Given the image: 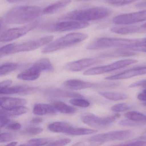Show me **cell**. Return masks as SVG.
I'll use <instances>...</instances> for the list:
<instances>
[{
	"label": "cell",
	"instance_id": "obj_36",
	"mask_svg": "<svg viewBox=\"0 0 146 146\" xmlns=\"http://www.w3.org/2000/svg\"><path fill=\"white\" fill-rule=\"evenodd\" d=\"M16 138V136L10 133H1L0 136V142H7L14 140Z\"/></svg>",
	"mask_w": 146,
	"mask_h": 146
},
{
	"label": "cell",
	"instance_id": "obj_22",
	"mask_svg": "<svg viewBox=\"0 0 146 146\" xmlns=\"http://www.w3.org/2000/svg\"><path fill=\"white\" fill-rule=\"evenodd\" d=\"M125 25L126 26L113 27L111 29V31L115 34L126 35L140 31L143 28L131 25Z\"/></svg>",
	"mask_w": 146,
	"mask_h": 146
},
{
	"label": "cell",
	"instance_id": "obj_35",
	"mask_svg": "<svg viewBox=\"0 0 146 146\" xmlns=\"http://www.w3.org/2000/svg\"><path fill=\"white\" fill-rule=\"evenodd\" d=\"M43 131V129L40 127H29L25 130L23 133L25 135H35L40 134Z\"/></svg>",
	"mask_w": 146,
	"mask_h": 146
},
{
	"label": "cell",
	"instance_id": "obj_34",
	"mask_svg": "<svg viewBox=\"0 0 146 146\" xmlns=\"http://www.w3.org/2000/svg\"><path fill=\"white\" fill-rule=\"evenodd\" d=\"M138 0H107L108 4L115 6H122L134 3Z\"/></svg>",
	"mask_w": 146,
	"mask_h": 146
},
{
	"label": "cell",
	"instance_id": "obj_37",
	"mask_svg": "<svg viewBox=\"0 0 146 146\" xmlns=\"http://www.w3.org/2000/svg\"><path fill=\"white\" fill-rule=\"evenodd\" d=\"M119 125L123 126H134L140 125L143 124V123L141 122H136L130 119H123L119 122Z\"/></svg>",
	"mask_w": 146,
	"mask_h": 146
},
{
	"label": "cell",
	"instance_id": "obj_4",
	"mask_svg": "<svg viewBox=\"0 0 146 146\" xmlns=\"http://www.w3.org/2000/svg\"><path fill=\"white\" fill-rule=\"evenodd\" d=\"M53 36H44L40 39L20 44L11 43L2 47L0 50V56L13 54L21 52H29L36 50L46 45L53 40Z\"/></svg>",
	"mask_w": 146,
	"mask_h": 146
},
{
	"label": "cell",
	"instance_id": "obj_31",
	"mask_svg": "<svg viewBox=\"0 0 146 146\" xmlns=\"http://www.w3.org/2000/svg\"><path fill=\"white\" fill-rule=\"evenodd\" d=\"M118 145L146 146V136H141L138 138L123 143L121 144H118Z\"/></svg>",
	"mask_w": 146,
	"mask_h": 146
},
{
	"label": "cell",
	"instance_id": "obj_38",
	"mask_svg": "<svg viewBox=\"0 0 146 146\" xmlns=\"http://www.w3.org/2000/svg\"><path fill=\"white\" fill-rule=\"evenodd\" d=\"M71 141L70 139L68 138H63L60 140H57V141H52L48 143V146H64L67 145L68 143H70Z\"/></svg>",
	"mask_w": 146,
	"mask_h": 146
},
{
	"label": "cell",
	"instance_id": "obj_5",
	"mask_svg": "<svg viewBox=\"0 0 146 146\" xmlns=\"http://www.w3.org/2000/svg\"><path fill=\"white\" fill-rule=\"evenodd\" d=\"M88 35L82 33H72L62 36L48 44L42 50L43 53H48L63 49L82 42L88 38Z\"/></svg>",
	"mask_w": 146,
	"mask_h": 146
},
{
	"label": "cell",
	"instance_id": "obj_7",
	"mask_svg": "<svg viewBox=\"0 0 146 146\" xmlns=\"http://www.w3.org/2000/svg\"><path fill=\"white\" fill-rule=\"evenodd\" d=\"M120 114L116 113L106 117H100L94 114L89 113L84 115L82 118V121L85 124L96 129H104L108 128L112 125Z\"/></svg>",
	"mask_w": 146,
	"mask_h": 146
},
{
	"label": "cell",
	"instance_id": "obj_25",
	"mask_svg": "<svg viewBox=\"0 0 146 146\" xmlns=\"http://www.w3.org/2000/svg\"><path fill=\"white\" fill-rule=\"evenodd\" d=\"M52 106L57 111L66 114H72L76 111L75 108L68 106L62 102L54 101L52 103Z\"/></svg>",
	"mask_w": 146,
	"mask_h": 146
},
{
	"label": "cell",
	"instance_id": "obj_20",
	"mask_svg": "<svg viewBox=\"0 0 146 146\" xmlns=\"http://www.w3.org/2000/svg\"><path fill=\"white\" fill-rule=\"evenodd\" d=\"M57 111L53 106L42 103L35 104L33 109V113L37 115L54 114L56 113Z\"/></svg>",
	"mask_w": 146,
	"mask_h": 146
},
{
	"label": "cell",
	"instance_id": "obj_51",
	"mask_svg": "<svg viewBox=\"0 0 146 146\" xmlns=\"http://www.w3.org/2000/svg\"><path fill=\"white\" fill-rule=\"evenodd\" d=\"M79 1H89V0H79Z\"/></svg>",
	"mask_w": 146,
	"mask_h": 146
},
{
	"label": "cell",
	"instance_id": "obj_18",
	"mask_svg": "<svg viewBox=\"0 0 146 146\" xmlns=\"http://www.w3.org/2000/svg\"><path fill=\"white\" fill-rule=\"evenodd\" d=\"M41 72L37 67L33 65L28 70L19 74L17 78L24 81H34L40 77Z\"/></svg>",
	"mask_w": 146,
	"mask_h": 146
},
{
	"label": "cell",
	"instance_id": "obj_45",
	"mask_svg": "<svg viewBox=\"0 0 146 146\" xmlns=\"http://www.w3.org/2000/svg\"><path fill=\"white\" fill-rule=\"evenodd\" d=\"M136 7L139 8H146V1L138 3L136 5Z\"/></svg>",
	"mask_w": 146,
	"mask_h": 146
},
{
	"label": "cell",
	"instance_id": "obj_24",
	"mask_svg": "<svg viewBox=\"0 0 146 146\" xmlns=\"http://www.w3.org/2000/svg\"><path fill=\"white\" fill-rule=\"evenodd\" d=\"M100 95L106 98L109 100L117 101L123 100L128 99V95L124 93L117 92H100L99 93Z\"/></svg>",
	"mask_w": 146,
	"mask_h": 146
},
{
	"label": "cell",
	"instance_id": "obj_50",
	"mask_svg": "<svg viewBox=\"0 0 146 146\" xmlns=\"http://www.w3.org/2000/svg\"><path fill=\"white\" fill-rule=\"evenodd\" d=\"M143 106H146V102L143 103Z\"/></svg>",
	"mask_w": 146,
	"mask_h": 146
},
{
	"label": "cell",
	"instance_id": "obj_49",
	"mask_svg": "<svg viewBox=\"0 0 146 146\" xmlns=\"http://www.w3.org/2000/svg\"><path fill=\"white\" fill-rule=\"evenodd\" d=\"M141 27H142V28H143V29H146V23H145V24H144L143 25H142Z\"/></svg>",
	"mask_w": 146,
	"mask_h": 146
},
{
	"label": "cell",
	"instance_id": "obj_8",
	"mask_svg": "<svg viewBox=\"0 0 146 146\" xmlns=\"http://www.w3.org/2000/svg\"><path fill=\"white\" fill-rule=\"evenodd\" d=\"M133 133L132 131L130 130L114 131L95 135L89 138L88 141L90 142L97 143L122 141L129 139L132 135Z\"/></svg>",
	"mask_w": 146,
	"mask_h": 146
},
{
	"label": "cell",
	"instance_id": "obj_26",
	"mask_svg": "<svg viewBox=\"0 0 146 146\" xmlns=\"http://www.w3.org/2000/svg\"><path fill=\"white\" fill-rule=\"evenodd\" d=\"M34 65L37 67L41 72L43 71L53 72L54 70L52 64L50 60L47 59L43 58L39 60Z\"/></svg>",
	"mask_w": 146,
	"mask_h": 146
},
{
	"label": "cell",
	"instance_id": "obj_16",
	"mask_svg": "<svg viewBox=\"0 0 146 146\" xmlns=\"http://www.w3.org/2000/svg\"><path fill=\"white\" fill-rule=\"evenodd\" d=\"M0 102L2 108L9 109L23 106L26 104V100L20 98L2 97L1 98Z\"/></svg>",
	"mask_w": 146,
	"mask_h": 146
},
{
	"label": "cell",
	"instance_id": "obj_1",
	"mask_svg": "<svg viewBox=\"0 0 146 146\" xmlns=\"http://www.w3.org/2000/svg\"><path fill=\"white\" fill-rule=\"evenodd\" d=\"M42 12L40 8L38 7H17L9 11L2 19L5 23L23 24L34 21L40 16Z\"/></svg>",
	"mask_w": 146,
	"mask_h": 146
},
{
	"label": "cell",
	"instance_id": "obj_47",
	"mask_svg": "<svg viewBox=\"0 0 146 146\" xmlns=\"http://www.w3.org/2000/svg\"><path fill=\"white\" fill-rule=\"evenodd\" d=\"M18 142H13L11 143H9L7 144V146H15L17 145V144Z\"/></svg>",
	"mask_w": 146,
	"mask_h": 146
},
{
	"label": "cell",
	"instance_id": "obj_33",
	"mask_svg": "<svg viewBox=\"0 0 146 146\" xmlns=\"http://www.w3.org/2000/svg\"><path fill=\"white\" fill-rule=\"evenodd\" d=\"M131 107L129 105L125 103H120L114 105L111 108V110L113 111L119 113L126 111L130 109Z\"/></svg>",
	"mask_w": 146,
	"mask_h": 146
},
{
	"label": "cell",
	"instance_id": "obj_46",
	"mask_svg": "<svg viewBox=\"0 0 146 146\" xmlns=\"http://www.w3.org/2000/svg\"><path fill=\"white\" fill-rule=\"evenodd\" d=\"M22 0H7V2L10 3H15L17 2H19Z\"/></svg>",
	"mask_w": 146,
	"mask_h": 146
},
{
	"label": "cell",
	"instance_id": "obj_43",
	"mask_svg": "<svg viewBox=\"0 0 146 146\" xmlns=\"http://www.w3.org/2000/svg\"><path fill=\"white\" fill-rule=\"evenodd\" d=\"M12 83V80H7L1 82L0 84V88H7L9 87Z\"/></svg>",
	"mask_w": 146,
	"mask_h": 146
},
{
	"label": "cell",
	"instance_id": "obj_23",
	"mask_svg": "<svg viewBox=\"0 0 146 146\" xmlns=\"http://www.w3.org/2000/svg\"><path fill=\"white\" fill-rule=\"evenodd\" d=\"M28 108L24 106L9 109L2 108L1 109L0 115L1 116L8 117L18 116V115L25 114L28 112Z\"/></svg>",
	"mask_w": 146,
	"mask_h": 146
},
{
	"label": "cell",
	"instance_id": "obj_2",
	"mask_svg": "<svg viewBox=\"0 0 146 146\" xmlns=\"http://www.w3.org/2000/svg\"><path fill=\"white\" fill-rule=\"evenodd\" d=\"M141 39L101 37L92 42L87 46L89 50H100L109 48H124L134 51L140 46Z\"/></svg>",
	"mask_w": 146,
	"mask_h": 146
},
{
	"label": "cell",
	"instance_id": "obj_27",
	"mask_svg": "<svg viewBox=\"0 0 146 146\" xmlns=\"http://www.w3.org/2000/svg\"><path fill=\"white\" fill-rule=\"evenodd\" d=\"M124 116L126 118L132 121L141 122L143 124L146 123V115L139 112L128 111L125 114Z\"/></svg>",
	"mask_w": 146,
	"mask_h": 146
},
{
	"label": "cell",
	"instance_id": "obj_39",
	"mask_svg": "<svg viewBox=\"0 0 146 146\" xmlns=\"http://www.w3.org/2000/svg\"><path fill=\"white\" fill-rule=\"evenodd\" d=\"M129 88H137V87H141L143 88H146V80H141L138 81L131 84L129 86Z\"/></svg>",
	"mask_w": 146,
	"mask_h": 146
},
{
	"label": "cell",
	"instance_id": "obj_40",
	"mask_svg": "<svg viewBox=\"0 0 146 146\" xmlns=\"http://www.w3.org/2000/svg\"><path fill=\"white\" fill-rule=\"evenodd\" d=\"M22 127L21 124L18 123H11L7 125L6 129L11 130H18Z\"/></svg>",
	"mask_w": 146,
	"mask_h": 146
},
{
	"label": "cell",
	"instance_id": "obj_14",
	"mask_svg": "<svg viewBox=\"0 0 146 146\" xmlns=\"http://www.w3.org/2000/svg\"><path fill=\"white\" fill-rule=\"evenodd\" d=\"M44 94L50 97L58 98H82L83 97L81 94L71 91H66L57 88H51L46 90Z\"/></svg>",
	"mask_w": 146,
	"mask_h": 146
},
{
	"label": "cell",
	"instance_id": "obj_11",
	"mask_svg": "<svg viewBox=\"0 0 146 146\" xmlns=\"http://www.w3.org/2000/svg\"><path fill=\"white\" fill-rule=\"evenodd\" d=\"M143 21H146V10L118 15L113 19L114 24L120 25H130Z\"/></svg>",
	"mask_w": 146,
	"mask_h": 146
},
{
	"label": "cell",
	"instance_id": "obj_42",
	"mask_svg": "<svg viewBox=\"0 0 146 146\" xmlns=\"http://www.w3.org/2000/svg\"><path fill=\"white\" fill-rule=\"evenodd\" d=\"M137 98L139 100L146 102V88L138 94L137 96Z\"/></svg>",
	"mask_w": 146,
	"mask_h": 146
},
{
	"label": "cell",
	"instance_id": "obj_41",
	"mask_svg": "<svg viewBox=\"0 0 146 146\" xmlns=\"http://www.w3.org/2000/svg\"><path fill=\"white\" fill-rule=\"evenodd\" d=\"M10 122V119L7 117L1 116V128H2L5 125H7V124Z\"/></svg>",
	"mask_w": 146,
	"mask_h": 146
},
{
	"label": "cell",
	"instance_id": "obj_13",
	"mask_svg": "<svg viewBox=\"0 0 146 146\" xmlns=\"http://www.w3.org/2000/svg\"><path fill=\"white\" fill-rule=\"evenodd\" d=\"M98 58H84L71 62L65 66L66 70L73 72L80 71L90 66L101 63Z\"/></svg>",
	"mask_w": 146,
	"mask_h": 146
},
{
	"label": "cell",
	"instance_id": "obj_21",
	"mask_svg": "<svg viewBox=\"0 0 146 146\" xmlns=\"http://www.w3.org/2000/svg\"><path fill=\"white\" fill-rule=\"evenodd\" d=\"M71 3V0H60L46 7L42 13L44 14H53L66 7Z\"/></svg>",
	"mask_w": 146,
	"mask_h": 146
},
{
	"label": "cell",
	"instance_id": "obj_9",
	"mask_svg": "<svg viewBox=\"0 0 146 146\" xmlns=\"http://www.w3.org/2000/svg\"><path fill=\"white\" fill-rule=\"evenodd\" d=\"M137 62L136 60L127 59L114 62L112 64L103 66L90 68L84 72L85 76H95L104 74L109 72L116 70L126 67Z\"/></svg>",
	"mask_w": 146,
	"mask_h": 146
},
{
	"label": "cell",
	"instance_id": "obj_12",
	"mask_svg": "<svg viewBox=\"0 0 146 146\" xmlns=\"http://www.w3.org/2000/svg\"><path fill=\"white\" fill-rule=\"evenodd\" d=\"M146 74V65L134 67L121 73L107 77L105 79L110 81L123 80Z\"/></svg>",
	"mask_w": 146,
	"mask_h": 146
},
{
	"label": "cell",
	"instance_id": "obj_17",
	"mask_svg": "<svg viewBox=\"0 0 146 146\" xmlns=\"http://www.w3.org/2000/svg\"><path fill=\"white\" fill-rule=\"evenodd\" d=\"M137 53L134 51L124 48L118 49L109 52H105L100 54V58H115V57H131L136 55Z\"/></svg>",
	"mask_w": 146,
	"mask_h": 146
},
{
	"label": "cell",
	"instance_id": "obj_44",
	"mask_svg": "<svg viewBox=\"0 0 146 146\" xmlns=\"http://www.w3.org/2000/svg\"><path fill=\"white\" fill-rule=\"evenodd\" d=\"M42 121H43V119L40 117L33 118L31 120V122L32 123L36 124L42 123Z\"/></svg>",
	"mask_w": 146,
	"mask_h": 146
},
{
	"label": "cell",
	"instance_id": "obj_29",
	"mask_svg": "<svg viewBox=\"0 0 146 146\" xmlns=\"http://www.w3.org/2000/svg\"><path fill=\"white\" fill-rule=\"evenodd\" d=\"M52 141L49 138H42L31 139L28 141L25 144H21V146H42L47 145Z\"/></svg>",
	"mask_w": 146,
	"mask_h": 146
},
{
	"label": "cell",
	"instance_id": "obj_6",
	"mask_svg": "<svg viewBox=\"0 0 146 146\" xmlns=\"http://www.w3.org/2000/svg\"><path fill=\"white\" fill-rule=\"evenodd\" d=\"M89 25L88 22L70 20L45 24L41 28L42 30L48 32H64L84 29Z\"/></svg>",
	"mask_w": 146,
	"mask_h": 146
},
{
	"label": "cell",
	"instance_id": "obj_28",
	"mask_svg": "<svg viewBox=\"0 0 146 146\" xmlns=\"http://www.w3.org/2000/svg\"><path fill=\"white\" fill-rule=\"evenodd\" d=\"M21 66V65L16 63H10L2 65L0 67V75L5 76L10 72L17 70Z\"/></svg>",
	"mask_w": 146,
	"mask_h": 146
},
{
	"label": "cell",
	"instance_id": "obj_48",
	"mask_svg": "<svg viewBox=\"0 0 146 146\" xmlns=\"http://www.w3.org/2000/svg\"><path fill=\"white\" fill-rule=\"evenodd\" d=\"M141 136H146V130L143 131V133L142 134Z\"/></svg>",
	"mask_w": 146,
	"mask_h": 146
},
{
	"label": "cell",
	"instance_id": "obj_15",
	"mask_svg": "<svg viewBox=\"0 0 146 146\" xmlns=\"http://www.w3.org/2000/svg\"><path fill=\"white\" fill-rule=\"evenodd\" d=\"M38 89L35 87L26 86H16L12 87L0 88L1 94H29L35 92Z\"/></svg>",
	"mask_w": 146,
	"mask_h": 146
},
{
	"label": "cell",
	"instance_id": "obj_19",
	"mask_svg": "<svg viewBox=\"0 0 146 146\" xmlns=\"http://www.w3.org/2000/svg\"><path fill=\"white\" fill-rule=\"evenodd\" d=\"M73 128L74 127L69 124L60 122L51 123L48 126V129L50 131L56 133H65L69 135Z\"/></svg>",
	"mask_w": 146,
	"mask_h": 146
},
{
	"label": "cell",
	"instance_id": "obj_3",
	"mask_svg": "<svg viewBox=\"0 0 146 146\" xmlns=\"http://www.w3.org/2000/svg\"><path fill=\"white\" fill-rule=\"evenodd\" d=\"M111 13V10L106 7H93L70 12L61 16L59 19L87 22L105 18Z\"/></svg>",
	"mask_w": 146,
	"mask_h": 146
},
{
	"label": "cell",
	"instance_id": "obj_32",
	"mask_svg": "<svg viewBox=\"0 0 146 146\" xmlns=\"http://www.w3.org/2000/svg\"><path fill=\"white\" fill-rule=\"evenodd\" d=\"M70 102L72 105L82 108L88 107L90 105L88 100L81 98H74L70 100Z\"/></svg>",
	"mask_w": 146,
	"mask_h": 146
},
{
	"label": "cell",
	"instance_id": "obj_10",
	"mask_svg": "<svg viewBox=\"0 0 146 146\" xmlns=\"http://www.w3.org/2000/svg\"><path fill=\"white\" fill-rule=\"evenodd\" d=\"M39 23L33 22L25 26L19 28H13L4 31L0 36L1 42H8L18 39L27 34L37 27Z\"/></svg>",
	"mask_w": 146,
	"mask_h": 146
},
{
	"label": "cell",
	"instance_id": "obj_30",
	"mask_svg": "<svg viewBox=\"0 0 146 146\" xmlns=\"http://www.w3.org/2000/svg\"><path fill=\"white\" fill-rule=\"evenodd\" d=\"M97 132L96 130L86 129L82 128H73V129L70 134L72 135H88L94 134Z\"/></svg>",
	"mask_w": 146,
	"mask_h": 146
}]
</instances>
